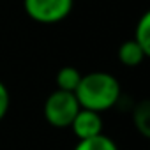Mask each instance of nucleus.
<instances>
[{"label":"nucleus","mask_w":150,"mask_h":150,"mask_svg":"<svg viewBox=\"0 0 150 150\" xmlns=\"http://www.w3.org/2000/svg\"><path fill=\"white\" fill-rule=\"evenodd\" d=\"M122 88L118 80L110 72L94 71L88 74H83L78 88L74 90L80 108L92 110L97 113H103L110 108H113L120 99Z\"/></svg>","instance_id":"obj_1"},{"label":"nucleus","mask_w":150,"mask_h":150,"mask_svg":"<svg viewBox=\"0 0 150 150\" xmlns=\"http://www.w3.org/2000/svg\"><path fill=\"white\" fill-rule=\"evenodd\" d=\"M78 111H80V103L76 96L72 92H64L58 88L46 97L44 108H42L46 122L57 129L69 127Z\"/></svg>","instance_id":"obj_2"},{"label":"nucleus","mask_w":150,"mask_h":150,"mask_svg":"<svg viewBox=\"0 0 150 150\" xmlns=\"http://www.w3.org/2000/svg\"><path fill=\"white\" fill-rule=\"evenodd\" d=\"M74 6V0H23L28 18L37 23L51 25L65 20Z\"/></svg>","instance_id":"obj_3"},{"label":"nucleus","mask_w":150,"mask_h":150,"mask_svg":"<svg viewBox=\"0 0 150 150\" xmlns=\"http://www.w3.org/2000/svg\"><path fill=\"white\" fill-rule=\"evenodd\" d=\"M69 127L78 139L94 138L97 134H103V117L97 111L80 108V111L72 118Z\"/></svg>","instance_id":"obj_4"},{"label":"nucleus","mask_w":150,"mask_h":150,"mask_svg":"<svg viewBox=\"0 0 150 150\" xmlns=\"http://www.w3.org/2000/svg\"><path fill=\"white\" fill-rule=\"evenodd\" d=\"M117 55H118L120 64H124V65H127V67H136V65H139L150 53H146L134 39H127V41H124V42L120 44Z\"/></svg>","instance_id":"obj_5"},{"label":"nucleus","mask_w":150,"mask_h":150,"mask_svg":"<svg viewBox=\"0 0 150 150\" xmlns=\"http://www.w3.org/2000/svg\"><path fill=\"white\" fill-rule=\"evenodd\" d=\"M83 74L76 69V67H72V65H64L62 69H58L57 72V88L58 90H64V92H72L78 88L80 85V80H81Z\"/></svg>","instance_id":"obj_6"},{"label":"nucleus","mask_w":150,"mask_h":150,"mask_svg":"<svg viewBox=\"0 0 150 150\" xmlns=\"http://www.w3.org/2000/svg\"><path fill=\"white\" fill-rule=\"evenodd\" d=\"M74 150H118V146L111 138L104 134H97L94 138L78 139V145L74 146Z\"/></svg>","instance_id":"obj_7"},{"label":"nucleus","mask_w":150,"mask_h":150,"mask_svg":"<svg viewBox=\"0 0 150 150\" xmlns=\"http://www.w3.org/2000/svg\"><path fill=\"white\" fill-rule=\"evenodd\" d=\"M146 53H150V13H143L136 23L134 37H132Z\"/></svg>","instance_id":"obj_8"},{"label":"nucleus","mask_w":150,"mask_h":150,"mask_svg":"<svg viewBox=\"0 0 150 150\" xmlns=\"http://www.w3.org/2000/svg\"><path fill=\"white\" fill-rule=\"evenodd\" d=\"M148 118H150V106L146 101H143L134 110V125L143 136L150 134V120Z\"/></svg>","instance_id":"obj_9"},{"label":"nucleus","mask_w":150,"mask_h":150,"mask_svg":"<svg viewBox=\"0 0 150 150\" xmlns=\"http://www.w3.org/2000/svg\"><path fill=\"white\" fill-rule=\"evenodd\" d=\"M9 106H11V94L7 90V87L0 81V120L7 115Z\"/></svg>","instance_id":"obj_10"}]
</instances>
